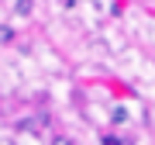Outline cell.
<instances>
[{
  "instance_id": "obj_3",
  "label": "cell",
  "mask_w": 155,
  "mask_h": 145,
  "mask_svg": "<svg viewBox=\"0 0 155 145\" xmlns=\"http://www.w3.org/2000/svg\"><path fill=\"white\" fill-rule=\"evenodd\" d=\"M17 14H31V0H17Z\"/></svg>"
},
{
  "instance_id": "obj_1",
  "label": "cell",
  "mask_w": 155,
  "mask_h": 145,
  "mask_svg": "<svg viewBox=\"0 0 155 145\" xmlns=\"http://www.w3.org/2000/svg\"><path fill=\"white\" fill-rule=\"evenodd\" d=\"M104 145H134L131 138H117V135H104Z\"/></svg>"
},
{
  "instance_id": "obj_5",
  "label": "cell",
  "mask_w": 155,
  "mask_h": 145,
  "mask_svg": "<svg viewBox=\"0 0 155 145\" xmlns=\"http://www.w3.org/2000/svg\"><path fill=\"white\" fill-rule=\"evenodd\" d=\"M52 145H72L69 138H55V142H52Z\"/></svg>"
},
{
  "instance_id": "obj_2",
  "label": "cell",
  "mask_w": 155,
  "mask_h": 145,
  "mask_svg": "<svg viewBox=\"0 0 155 145\" xmlns=\"http://www.w3.org/2000/svg\"><path fill=\"white\" fill-rule=\"evenodd\" d=\"M110 117H114V124H124V121H127V111H124V107H117Z\"/></svg>"
},
{
  "instance_id": "obj_4",
  "label": "cell",
  "mask_w": 155,
  "mask_h": 145,
  "mask_svg": "<svg viewBox=\"0 0 155 145\" xmlns=\"http://www.w3.org/2000/svg\"><path fill=\"white\" fill-rule=\"evenodd\" d=\"M11 38H14V31H11V28H4V24H0V42H11Z\"/></svg>"
}]
</instances>
